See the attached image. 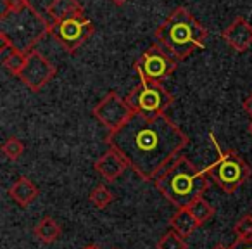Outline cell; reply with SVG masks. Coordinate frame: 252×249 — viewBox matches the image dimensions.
I'll return each mask as SVG.
<instances>
[{"instance_id":"d4e9b609","label":"cell","mask_w":252,"mask_h":249,"mask_svg":"<svg viewBox=\"0 0 252 249\" xmlns=\"http://www.w3.org/2000/svg\"><path fill=\"white\" fill-rule=\"evenodd\" d=\"M211 249H230V246H224V244H221V242H218V244H214Z\"/></svg>"},{"instance_id":"5b68a950","label":"cell","mask_w":252,"mask_h":249,"mask_svg":"<svg viewBox=\"0 0 252 249\" xmlns=\"http://www.w3.org/2000/svg\"><path fill=\"white\" fill-rule=\"evenodd\" d=\"M209 137L218 151V159L204 170H206L209 180H213L216 183L218 189L223 190L224 194H235L244 183H247L251 180V165L233 149L223 152L220 149V145H218V141L214 139V135L209 134Z\"/></svg>"},{"instance_id":"7a4b0ae2","label":"cell","mask_w":252,"mask_h":249,"mask_svg":"<svg viewBox=\"0 0 252 249\" xmlns=\"http://www.w3.org/2000/svg\"><path fill=\"white\" fill-rule=\"evenodd\" d=\"M154 36L156 43L180 63L197 49H206L207 28H204L187 7H176L156 30Z\"/></svg>"},{"instance_id":"8fae6325","label":"cell","mask_w":252,"mask_h":249,"mask_svg":"<svg viewBox=\"0 0 252 249\" xmlns=\"http://www.w3.org/2000/svg\"><path fill=\"white\" fill-rule=\"evenodd\" d=\"M221 36L235 52H245L252 45V25L238 16L223 30Z\"/></svg>"},{"instance_id":"6da1fadb","label":"cell","mask_w":252,"mask_h":249,"mask_svg":"<svg viewBox=\"0 0 252 249\" xmlns=\"http://www.w3.org/2000/svg\"><path fill=\"white\" fill-rule=\"evenodd\" d=\"M189 142V135L166 114L154 118L133 114L126 125L105 139V144L116 149L144 182H156L182 156Z\"/></svg>"},{"instance_id":"603a6c76","label":"cell","mask_w":252,"mask_h":249,"mask_svg":"<svg viewBox=\"0 0 252 249\" xmlns=\"http://www.w3.org/2000/svg\"><path fill=\"white\" fill-rule=\"evenodd\" d=\"M242 109H244V112L251 118V121H252V92L242 101Z\"/></svg>"},{"instance_id":"cb8c5ba5","label":"cell","mask_w":252,"mask_h":249,"mask_svg":"<svg viewBox=\"0 0 252 249\" xmlns=\"http://www.w3.org/2000/svg\"><path fill=\"white\" fill-rule=\"evenodd\" d=\"M230 249H252V239H249V241H238V239H235V242L230 246Z\"/></svg>"},{"instance_id":"4fadbf2b","label":"cell","mask_w":252,"mask_h":249,"mask_svg":"<svg viewBox=\"0 0 252 249\" xmlns=\"http://www.w3.org/2000/svg\"><path fill=\"white\" fill-rule=\"evenodd\" d=\"M26 54L28 52H23L21 49H18L4 32H0V61L9 73L14 76L21 73L26 61Z\"/></svg>"},{"instance_id":"7402d4cb","label":"cell","mask_w":252,"mask_h":249,"mask_svg":"<svg viewBox=\"0 0 252 249\" xmlns=\"http://www.w3.org/2000/svg\"><path fill=\"white\" fill-rule=\"evenodd\" d=\"M233 234L238 241H249L252 239V214L247 213L237 220L233 225Z\"/></svg>"},{"instance_id":"9a60e30c","label":"cell","mask_w":252,"mask_h":249,"mask_svg":"<svg viewBox=\"0 0 252 249\" xmlns=\"http://www.w3.org/2000/svg\"><path fill=\"white\" fill-rule=\"evenodd\" d=\"M85 14V9L78 0H52L47 7V16L50 18V25L61 23L73 16Z\"/></svg>"},{"instance_id":"83f0119b","label":"cell","mask_w":252,"mask_h":249,"mask_svg":"<svg viewBox=\"0 0 252 249\" xmlns=\"http://www.w3.org/2000/svg\"><path fill=\"white\" fill-rule=\"evenodd\" d=\"M247 130H249V134H251V135H252V121H251V123H249V128H247Z\"/></svg>"},{"instance_id":"ba28073f","label":"cell","mask_w":252,"mask_h":249,"mask_svg":"<svg viewBox=\"0 0 252 249\" xmlns=\"http://www.w3.org/2000/svg\"><path fill=\"white\" fill-rule=\"evenodd\" d=\"M92 114L107 130L109 135V134H114L116 130H119L123 125H126V123L133 118L135 112L131 111L126 99H123L118 92L112 90L109 94H105L95 104V107L92 109Z\"/></svg>"},{"instance_id":"ac0fdd59","label":"cell","mask_w":252,"mask_h":249,"mask_svg":"<svg viewBox=\"0 0 252 249\" xmlns=\"http://www.w3.org/2000/svg\"><path fill=\"white\" fill-rule=\"evenodd\" d=\"M189 211L193 214V218L197 220L199 227H204L206 223H209V221L214 218V213H216L214 208H213V204L207 203V201L204 199V196L193 201V203L189 206Z\"/></svg>"},{"instance_id":"f1b7e54d","label":"cell","mask_w":252,"mask_h":249,"mask_svg":"<svg viewBox=\"0 0 252 249\" xmlns=\"http://www.w3.org/2000/svg\"><path fill=\"white\" fill-rule=\"evenodd\" d=\"M114 249H118V248H114Z\"/></svg>"},{"instance_id":"277c9868","label":"cell","mask_w":252,"mask_h":249,"mask_svg":"<svg viewBox=\"0 0 252 249\" xmlns=\"http://www.w3.org/2000/svg\"><path fill=\"white\" fill-rule=\"evenodd\" d=\"M0 23L5 35L18 49L30 52L50 33V23L32 7L28 0H4Z\"/></svg>"},{"instance_id":"484cf974","label":"cell","mask_w":252,"mask_h":249,"mask_svg":"<svg viewBox=\"0 0 252 249\" xmlns=\"http://www.w3.org/2000/svg\"><path fill=\"white\" fill-rule=\"evenodd\" d=\"M112 4H116V5H123L125 2H128V0H111Z\"/></svg>"},{"instance_id":"30bf717a","label":"cell","mask_w":252,"mask_h":249,"mask_svg":"<svg viewBox=\"0 0 252 249\" xmlns=\"http://www.w3.org/2000/svg\"><path fill=\"white\" fill-rule=\"evenodd\" d=\"M56 74L57 68L42 52L33 49L26 54L25 66H23L21 73L18 74V78L32 92H40L56 78Z\"/></svg>"},{"instance_id":"ffe728a7","label":"cell","mask_w":252,"mask_h":249,"mask_svg":"<svg viewBox=\"0 0 252 249\" xmlns=\"http://www.w3.org/2000/svg\"><path fill=\"white\" fill-rule=\"evenodd\" d=\"M156 249H189V244L182 235H178L175 230H169L161 235Z\"/></svg>"},{"instance_id":"d6986e66","label":"cell","mask_w":252,"mask_h":249,"mask_svg":"<svg viewBox=\"0 0 252 249\" xmlns=\"http://www.w3.org/2000/svg\"><path fill=\"white\" fill-rule=\"evenodd\" d=\"M88 201H90L97 210H105V208L114 201V194H112L105 185H97L90 190Z\"/></svg>"},{"instance_id":"7c38bea8","label":"cell","mask_w":252,"mask_h":249,"mask_svg":"<svg viewBox=\"0 0 252 249\" xmlns=\"http://www.w3.org/2000/svg\"><path fill=\"white\" fill-rule=\"evenodd\" d=\"M128 168H130V166H128L126 159L112 147H109V151L104 152V154L94 163L95 172H97L105 182H111V183L116 182Z\"/></svg>"},{"instance_id":"e0dca14e","label":"cell","mask_w":252,"mask_h":249,"mask_svg":"<svg viewBox=\"0 0 252 249\" xmlns=\"http://www.w3.org/2000/svg\"><path fill=\"white\" fill-rule=\"evenodd\" d=\"M33 234L43 244H52L57 239L63 235V228H61L59 221H56V218L52 216H43L38 223L33 228Z\"/></svg>"},{"instance_id":"44dd1931","label":"cell","mask_w":252,"mask_h":249,"mask_svg":"<svg viewBox=\"0 0 252 249\" xmlns=\"http://www.w3.org/2000/svg\"><path fill=\"white\" fill-rule=\"evenodd\" d=\"M2 154H4L9 161H18V159L25 154V144H23L18 137H9L7 141L2 144Z\"/></svg>"},{"instance_id":"8992f818","label":"cell","mask_w":252,"mask_h":249,"mask_svg":"<svg viewBox=\"0 0 252 249\" xmlns=\"http://www.w3.org/2000/svg\"><path fill=\"white\" fill-rule=\"evenodd\" d=\"M125 99L135 114L149 116V118L166 114V109L175 101L171 92L166 90L161 81H151L144 78H140V83Z\"/></svg>"},{"instance_id":"5bb4252c","label":"cell","mask_w":252,"mask_h":249,"mask_svg":"<svg viewBox=\"0 0 252 249\" xmlns=\"http://www.w3.org/2000/svg\"><path fill=\"white\" fill-rule=\"evenodd\" d=\"M40 190L28 177L21 175L9 189V196L14 201L16 204H19L21 208H28L32 203H35L36 197H38Z\"/></svg>"},{"instance_id":"2e32d148","label":"cell","mask_w":252,"mask_h":249,"mask_svg":"<svg viewBox=\"0 0 252 249\" xmlns=\"http://www.w3.org/2000/svg\"><path fill=\"white\" fill-rule=\"evenodd\" d=\"M169 227L178 235H182L183 239H187L199 228V223L193 218V214L189 211V208H178L169 218Z\"/></svg>"},{"instance_id":"52a82bcc","label":"cell","mask_w":252,"mask_h":249,"mask_svg":"<svg viewBox=\"0 0 252 249\" xmlns=\"http://www.w3.org/2000/svg\"><path fill=\"white\" fill-rule=\"evenodd\" d=\"M95 26L85 14L73 16L56 25H50V35L66 52L73 54L94 35Z\"/></svg>"},{"instance_id":"4316f807","label":"cell","mask_w":252,"mask_h":249,"mask_svg":"<svg viewBox=\"0 0 252 249\" xmlns=\"http://www.w3.org/2000/svg\"><path fill=\"white\" fill-rule=\"evenodd\" d=\"M83 249H100V248H98L97 244H87V246H85Z\"/></svg>"},{"instance_id":"3957f363","label":"cell","mask_w":252,"mask_h":249,"mask_svg":"<svg viewBox=\"0 0 252 249\" xmlns=\"http://www.w3.org/2000/svg\"><path fill=\"white\" fill-rule=\"evenodd\" d=\"M164 199L173 206L189 208L195 199L202 197L209 189V177L206 170H200L187 156H180L171 163L154 182Z\"/></svg>"},{"instance_id":"9c48e42d","label":"cell","mask_w":252,"mask_h":249,"mask_svg":"<svg viewBox=\"0 0 252 249\" xmlns=\"http://www.w3.org/2000/svg\"><path fill=\"white\" fill-rule=\"evenodd\" d=\"M176 63L159 43L151 45L137 61H135V71H137L138 78L151 81H164L175 73Z\"/></svg>"}]
</instances>
